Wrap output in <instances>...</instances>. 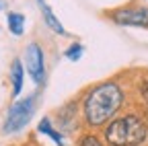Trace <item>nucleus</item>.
Here are the masks:
<instances>
[{
  "mask_svg": "<svg viewBox=\"0 0 148 146\" xmlns=\"http://www.w3.org/2000/svg\"><path fill=\"white\" fill-rule=\"evenodd\" d=\"M127 101V90L117 78H107L90 84L80 99V117L82 125L90 132L103 127L117 117Z\"/></svg>",
  "mask_w": 148,
  "mask_h": 146,
  "instance_id": "1",
  "label": "nucleus"
},
{
  "mask_svg": "<svg viewBox=\"0 0 148 146\" xmlns=\"http://www.w3.org/2000/svg\"><path fill=\"white\" fill-rule=\"evenodd\" d=\"M107 146H144L148 142V119L138 111H121L103 127Z\"/></svg>",
  "mask_w": 148,
  "mask_h": 146,
  "instance_id": "2",
  "label": "nucleus"
},
{
  "mask_svg": "<svg viewBox=\"0 0 148 146\" xmlns=\"http://www.w3.org/2000/svg\"><path fill=\"white\" fill-rule=\"evenodd\" d=\"M103 16L117 27L148 29V4H123L103 12Z\"/></svg>",
  "mask_w": 148,
  "mask_h": 146,
  "instance_id": "3",
  "label": "nucleus"
},
{
  "mask_svg": "<svg viewBox=\"0 0 148 146\" xmlns=\"http://www.w3.org/2000/svg\"><path fill=\"white\" fill-rule=\"evenodd\" d=\"M35 109H37V93H33L29 97H23V99H16L8 107V111H6L2 132L4 134H16V132H21L23 127L31 121Z\"/></svg>",
  "mask_w": 148,
  "mask_h": 146,
  "instance_id": "4",
  "label": "nucleus"
},
{
  "mask_svg": "<svg viewBox=\"0 0 148 146\" xmlns=\"http://www.w3.org/2000/svg\"><path fill=\"white\" fill-rule=\"evenodd\" d=\"M23 66L29 78L33 80L35 86L45 84L47 78V64H45V51L39 41H29L23 53Z\"/></svg>",
  "mask_w": 148,
  "mask_h": 146,
  "instance_id": "5",
  "label": "nucleus"
},
{
  "mask_svg": "<svg viewBox=\"0 0 148 146\" xmlns=\"http://www.w3.org/2000/svg\"><path fill=\"white\" fill-rule=\"evenodd\" d=\"M35 4H37V8H39V12H41V19H43L45 27H47L51 33H56V35H68L66 27L62 25V21L56 16L53 8L45 2V0H35Z\"/></svg>",
  "mask_w": 148,
  "mask_h": 146,
  "instance_id": "6",
  "label": "nucleus"
},
{
  "mask_svg": "<svg viewBox=\"0 0 148 146\" xmlns=\"http://www.w3.org/2000/svg\"><path fill=\"white\" fill-rule=\"evenodd\" d=\"M8 78H10V93H12V99H18V95L23 93V86H25V66H23V60L21 58H14L12 64H10V72H8Z\"/></svg>",
  "mask_w": 148,
  "mask_h": 146,
  "instance_id": "7",
  "label": "nucleus"
},
{
  "mask_svg": "<svg viewBox=\"0 0 148 146\" xmlns=\"http://www.w3.org/2000/svg\"><path fill=\"white\" fill-rule=\"evenodd\" d=\"M25 25H27V19H25L23 12L10 10L6 14V27H8L10 35H14V37H23L25 35Z\"/></svg>",
  "mask_w": 148,
  "mask_h": 146,
  "instance_id": "8",
  "label": "nucleus"
},
{
  "mask_svg": "<svg viewBox=\"0 0 148 146\" xmlns=\"http://www.w3.org/2000/svg\"><path fill=\"white\" fill-rule=\"evenodd\" d=\"M37 130H39L41 134H45L49 140H53L58 146H66V142H64V134L56 130V125L51 123V119H49V117H43V119L39 121V125H37Z\"/></svg>",
  "mask_w": 148,
  "mask_h": 146,
  "instance_id": "9",
  "label": "nucleus"
},
{
  "mask_svg": "<svg viewBox=\"0 0 148 146\" xmlns=\"http://www.w3.org/2000/svg\"><path fill=\"white\" fill-rule=\"evenodd\" d=\"M74 115H78V107H76V101H70V103H66L60 111H58V119H60V123H62V127H72V123L76 121V117Z\"/></svg>",
  "mask_w": 148,
  "mask_h": 146,
  "instance_id": "10",
  "label": "nucleus"
},
{
  "mask_svg": "<svg viewBox=\"0 0 148 146\" xmlns=\"http://www.w3.org/2000/svg\"><path fill=\"white\" fill-rule=\"evenodd\" d=\"M136 95H138L142 107L148 111V70L142 72L140 78H138V82H136Z\"/></svg>",
  "mask_w": 148,
  "mask_h": 146,
  "instance_id": "11",
  "label": "nucleus"
},
{
  "mask_svg": "<svg viewBox=\"0 0 148 146\" xmlns=\"http://www.w3.org/2000/svg\"><path fill=\"white\" fill-rule=\"evenodd\" d=\"M76 146H107V142H105V140H103L97 132L86 130V132H82V134L78 136Z\"/></svg>",
  "mask_w": 148,
  "mask_h": 146,
  "instance_id": "12",
  "label": "nucleus"
},
{
  "mask_svg": "<svg viewBox=\"0 0 148 146\" xmlns=\"http://www.w3.org/2000/svg\"><path fill=\"white\" fill-rule=\"evenodd\" d=\"M82 53H84V45L78 43V41H72L66 49H64V56L70 60V62H78L82 58Z\"/></svg>",
  "mask_w": 148,
  "mask_h": 146,
  "instance_id": "13",
  "label": "nucleus"
}]
</instances>
